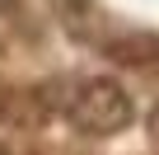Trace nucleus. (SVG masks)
Instances as JSON below:
<instances>
[{
    "label": "nucleus",
    "instance_id": "3",
    "mask_svg": "<svg viewBox=\"0 0 159 155\" xmlns=\"http://www.w3.org/2000/svg\"><path fill=\"white\" fill-rule=\"evenodd\" d=\"M150 136H154V141H159V108H154V113H150Z\"/></svg>",
    "mask_w": 159,
    "mask_h": 155
},
{
    "label": "nucleus",
    "instance_id": "2",
    "mask_svg": "<svg viewBox=\"0 0 159 155\" xmlns=\"http://www.w3.org/2000/svg\"><path fill=\"white\" fill-rule=\"evenodd\" d=\"M103 56L117 61V66H159V33H117V38H103Z\"/></svg>",
    "mask_w": 159,
    "mask_h": 155
},
{
    "label": "nucleus",
    "instance_id": "1",
    "mask_svg": "<svg viewBox=\"0 0 159 155\" xmlns=\"http://www.w3.org/2000/svg\"><path fill=\"white\" fill-rule=\"evenodd\" d=\"M66 118L84 136H112L136 118V108H131V94L112 75H89L66 94Z\"/></svg>",
    "mask_w": 159,
    "mask_h": 155
}]
</instances>
